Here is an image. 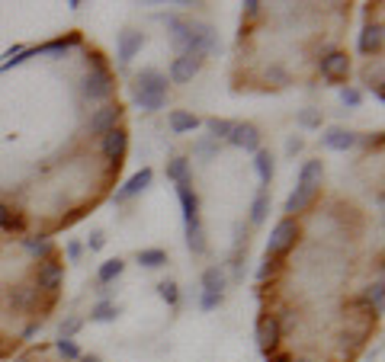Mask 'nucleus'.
<instances>
[{
	"mask_svg": "<svg viewBox=\"0 0 385 362\" xmlns=\"http://www.w3.org/2000/svg\"><path fill=\"white\" fill-rule=\"evenodd\" d=\"M270 215V196L267 193H257L254 206H250V225H263Z\"/></svg>",
	"mask_w": 385,
	"mask_h": 362,
	"instance_id": "nucleus-27",
	"label": "nucleus"
},
{
	"mask_svg": "<svg viewBox=\"0 0 385 362\" xmlns=\"http://www.w3.org/2000/svg\"><path fill=\"white\" fill-rule=\"evenodd\" d=\"M372 97H376L379 100V103H382V100H385V90H382V78H376V80H372Z\"/></svg>",
	"mask_w": 385,
	"mask_h": 362,
	"instance_id": "nucleus-44",
	"label": "nucleus"
},
{
	"mask_svg": "<svg viewBox=\"0 0 385 362\" xmlns=\"http://www.w3.org/2000/svg\"><path fill=\"white\" fill-rule=\"evenodd\" d=\"M158 295L164 298V302H167V304H170V308H173V304L180 302V289H177V282H170V279H164V282L158 285Z\"/></svg>",
	"mask_w": 385,
	"mask_h": 362,
	"instance_id": "nucleus-32",
	"label": "nucleus"
},
{
	"mask_svg": "<svg viewBox=\"0 0 385 362\" xmlns=\"http://www.w3.org/2000/svg\"><path fill=\"white\" fill-rule=\"evenodd\" d=\"M382 26L379 23H369V26H363V33H359V42H356V48H359V55H366V58H372V55H379L382 52Z\"/></svg>",
	"mask_w": 385,
	"mask_h": 362,
	"instance_id": "nucleus-12",
	"label": "nucleus"
},
{
	"mask_svg": "<svg viewBox=\"0 0 385 362\" xmlns=\"http://www.w3.org/2000/svg\"><path fill=\"white\" fill-rule=\"evenodd\" d=\"M151 176H154V174H151V167H141L135 176H128V183H122V186L115 189V196H113V199H115V202H128V199H132V196H138L141 189H148V186H151Z\"/></svg>",
	"mask_w": 385,
	"mask_h": 362,
	"instance_id": "nucleus-11",
	"label": "nucleus"
},
{
	"mask_svg": "<svg viewBox=\"0 0 385 362\" xmlns=\"http://www.w3.org/2000/svg\"><path fill=\"white\" fill-rule=\"evenodd\" d=\"M138 263L148 266V270H158V266L167 263V250H160V247H151V250H138Z\"/></svg>",
	"mask_w": 385,
	"mask_h": 362,
	"instance_id": "nucleus-28",
	"label": "nucleus"
},
{
	"mask_svg": "<svg viewBox=\"0 0 385 362\" xmlns=\"http://www.w3.org/2000/svg\"><path fill=\"white\" fill-rule=\"evenodd\" d=\"M273 270H276V260H270V257H267V263H263L260 270H257V279H260V282H263V279H267V276H273Z\"/></svg>",
	"mask_w": 385,
	"mask_h": 362,
	"instance_id": "nucleus-41",
	"label": "nucleus"
},
{
	"mask_svg": "<svg viewBox=\"0 0 385 362\" xmlns=\"http://www.w3.org/2000/svg\"><path fill=\"white\" fill-rule=\"evenodd\" d=\"M202 292H225V270L222 266H209L202 272Z\"/></svg>",
	"mask_w": 385,
	"mask_h": 362,
	"instance_id": "nucleus-26",
	"label": "nucleus"
},
{
	"mask_svg": "<svg viewBox=\"0 0 385 362\" xmlns=\"http://www.w3.org/2000/svg\"><path fill=\"white\" fill-rule=\"evenodd\" d=\"M318 199V186H295L292 193H289V199H286V212H289V218H295L299 212H305L312 202Z\"/></svg>",
	"mask_w": 385,
	"mask_h": 362,
	"instance_id": "nucleus-13",
	"label": "nucleus"
},
{
	"mask_svg": "<svg viewBox=\"0 0 385 362\" xmlns=\"http://www.w3.org/2000/svg\"><path fill=\"white\" fill-rule=\"evenodd\" d=\"M93 58V68L87 71V78L81 80V90H83V97L87 100H106L109 93H113V74L103 68V61H100V55H90Z\"/></svg>",
	"mask_w": 385,
	"mask_h": 362,
	"instance_id": "nucleus-3",
	"label": "nucleus"
},
{
	"mask_svg": "<svg viewBox=\"0 0 385 362\" xmlns=\"http://www.w3.org/2000/svg\"><path fill=\"white\" fill-rule=\"evenodd\" d=\"M87 247H90V250H103V247H106V238H103V234L100 231H93V234H90V240H87Z\"/></svg>",
	"mask_w": 385,
	"mask_h": 362,
	"instance_id": "nucleus-39",
	"label": "nucleus"
},
{
	"mask_svg": "<svg viewBox=\"0 0 385 362\" xmlns=\"http://www.w3.org/2000/svg\"><path fill=\"white\" fill-rule=\"evenodd\" d=\"M321 68V78L331 80V84H344L346 74H350V58H346V52H327L324 58L318 61Z\"/></svg>",
	"mask_w": 385,
	"mask_h": 362,
	"instance_id": "nucleus-5",
	"label": "nucleus"
},
{
	"mask_svg": "<svg viewBox=\"0 0 385 362\" xmlns=\"http://www.w3.org/2000/svg\"><path fill=\"white\" fill-rule=\"evenodd\" d=\"M279 336H282V324L276 321L273 314H267V317H260V321H257L254 340H257V349H260L263 356L276 353V346H279Z\"/></svg>",
	"mask_w": 385,
	"mask_h": 362,
	"instance_id": "nucleus-4",
	"label": "nucleus"
},
{
	"mask_svg": "<svg viewBox=\"0 0 385 362\" xmlns=\"http://www.w3.org/2000/svg\"><path fill=\"white\" fill-rule=\"evenodd\" d=\"M321 180H324V164H321V161L302 164V170H299V186H321Z\"/></svg>",
	"mask_w": 385,
	"mask_h": 362,
	"instance_id": "nucleus-19",
	"label": "nucleus"
},
{
	"mask_svg": "<svg viewBox=\"0 0 385 362\" xmlns=\"http://www.w3.org/2000/svg\"><path fill=\"white\" fill-rule=\"evenodd\" d=\"M231 125H235V122H228V119H205V129H209L212 142H218V138H228Z\"/></svg>",
	"mask_w": 385,
	"mask_h": 362,
	"instance_id": "nucleus-31",
	"label": "nucleus"
},
{
	"mask_svg": "<svg viewBox=\"0 0 385 362\" xmlns=\"http://www.w3.org/2000/svg\"><path fill=\"white\" fill-rule=\"evenodd\" d=\"M141 46H145V36H141V33H132V29H128V33L119 36V48H115V58H119L122 65H128V61H132L135 55L141 52Z\"/></svg>",
	"mask_w": 385,
	"mask_h": 362,
	"instance_id": "nucleus-16",
	"label": "nucleus"
},
{
	"mask_svg": "<svg viewBox=\"0 0 385 362\" xmlns=\"http://www.w3.org/2000/svg\"><path fill=\"white\" fill-rule=\"evenodd\" d=\"M81 362H100V359H96V356H83Z\"/></svg>",
	"mask_w": 385,
	"mask_h": 362,
	"instance_id": "nucleus-46",
	"label": "nucleus"
},
{
	"mask_svg": "<svg viewBox=\"0 0 385 362\" xmlns=\"http://www.w3.org/2000/svg\"><path fill=\"white\" fill-rule=\"evenodd\" d=\"M359 100H363V93H359L356 87H344V90H340V103L350 106V110H356Z\"/></svg>",
	"mask_w": 385,
	"mask_h": 362,
	"instance_id": "nucleus-37",
	"label": "nucleus"
},
{
	"mask_svg": "<svg viewBox=\"0 0 385 362\" xmlns=\"http://www.w3.org/2000/svg\"><path fill=\"white\" fill-rule=\"evenodd\" d=\"M167 180L190 183V161H186V157H173V161H167Z\"/></svg>",
	"mask_w": 385,
	"mask_h": 362,
	"instance_id": "nucleus-25",
	"label": "nucleus"
},
{
	"mask_svg": "<svg viewBox=\"0 0 385 362\" xmlns=\"http://www.w3.org/2000/svg\"><path fill=\"white\" fill-rule=\"evenodd\" d=\"M77 330H81V317H68V321L58 327V340H71Z\"/></svg>",
	"mask_w": 385,
	"mask_h": 362,
	"instance_id": "nucleus-36",
	"label": "nucleus"
},
{
	"mask_svg": "<svg viewBox=\"0 0 385 362\" xmlns=\"http://www.w3.org/2000/svg\"><path fill=\"white\" fill-rule=\"evenodd\" d=\"M202 61H205L202 55H180V58H173V65H170V84H190V80L199 74Z\"/></svg>",
	"mask_w": 385,
	"mask_h": 362,
	"instance_id": "nucleus-9",
	"label": "nucleus"
},
{
	"mask_svg": "<svg viewBox=\"0 0 385 362\" xmlns=\"http://www.w3.org/2000/svg\"><path fill=\"white\" fill-rule=\"evenodd\" d=\"M55 349L61 359H81V349H77L74 340H55Z\"/></svg>",
	"mask_w": 385,
	"mask_h": 362,
	"instance_id": "nucleus-33",
	"label": "nucleus"
},
{
	"mask_svg": "<svg viewBox=\"0 0 385 362\" xmlns=\"http://www.w3.org/2000/svg\"><path fill=\"white\" fill-rule=\"evenodd\" d=\"M302 148H305V142H302V138H289L286 151H289V154H292V157H295V154H299V151H302Z\"/></svg>",
	"mask_w": 385,
	"mask_h": 362,
	"instance_id": "nucleus-43",
	"label": "nucleus"
},
{
	"mask_svg": "<svg viewBox=\"0 0 385 362\" xmlns=\"http://www.w3.org/2000/svg\"><path fill=\"white\" fill-rule=\"evenodd\" d=\"M115 314H119V308H115L113 302H100L93 311H90V321H100V324H109L115 321Z\"/></svg>",
	"mask_w": 385,
	"mask_h": 362,
	"instance_id": "nucleus-30",
	"label": "nucleus"
},
{
	"mask_svg": "<svg viewBox=\"0 0 385 362\" xmlns=\"http://www.w3.org/2000/svg\"><path fill=\"white\" fill-rule=\"evenodd\" d=\"M119 119H122V106L119 103H109L103 110H96L90 116V135H106V132L119 129Z\"/></svg>",
	"mask_w": 385,
	"mask_h": 362,
	"instance_id": "nucleus-8",
	"label": "nucleus"
},
{
	"mask_svg": "<svg viewBox=\"0 0 385 362\" xmlns=\"http://www.w3.org/2000/svg\"><path fill=\"white\" fill-rule=\"evenodd\" d=\"M299 125L302 129H321V112L318 110H302L299 112Z\"/></svg>",
	"mask_w": 385,
	"mask_h": 362,
	"instance_id": "nucleus-34",
	"label": "nucleus"
},
{
	"mask_svg": "<svg viewBox=\"0 0 385 362\" xmlns=\"http://www.w3.org/2000/svg\"><path fill=\"white\" fill-rule=\"evenodd\" d=\"M292 362H312V359H292Z\"/></svg>",
	"mask_w": 385,
	"mask_h": 362,
	"instance_id": "nucleus-47",
	"label": "nucleus"
},
{
	"mask_svg": "<svg viewBox=\"0 0 385 362\" xmlns=\"http://www.w3.org/2000/svg\"><path fill=\"white\" fill-rule=\"evenodd\" d=\"M302 238V228H299V221L295 218H282L279 225L270 231V240H267V257L270 260H279V257H286L289 250L295 247V240Z\"/></svg>",
	"mask_w": 385,
	"mask_h": 362,
	"instance_id": "nucleus-2",
	"label": "nucleus"
},
{
	"mask_svg": "<svg viewBox=\"0 0 385 362\" xmlns=\"http://www.w3.org/2000/svg\"><path fill=\"white\" fill-rule=\"evenodd\" d=\"M363 302L369 304L376 314H382V308H385V285H382V279H376V282L366 289V295H363Z\"/></svg>",
	"mask_w": 385,
	"mask_h": 362,
	"instance_id": "nucleus-23",
	"label": "nucleus"
},
{
	"mask_svg": "<svg viewBox=\"0 0 385 362\" xmlns=\"http://www.w3.org/2000/svg\"><path fill=\"white\" fill-rule=\"evenodd\" d=\"M135 103H138V110H145V112L164 110V103H167V78L158 71V68H145V71L138 74Z\"/></svg>",
	"mask_w": 385,
	"mask_h": 362,
	"instance_id": "nucleus-1",
	"label": "nucleus"
},
{
	"mask_svg": "<svg viewBox=\"0 0 385 362\" xmlns=\"http://www.w3.org/2000/svg\"><path fill=\"white\" fill-rule=\"evenodd\" d=\"M167 125H170L173 135H186V132L199 129V116H192V112H186V110H173L170 119H167Z\"/></svg>",
	"mask_w": 385,
	"mask_h": 362,
	"instance_id": "nucleus-17",
	"label": "nucleus"
},
{
	"mask_svg": "<svg viewBox=\"0 0 385 362\" xmlns=\"http://www.w3.org/2000/svg\"><path fill=\"white\" fill-rule=\"evenodd\" d=\"M260 7H263V4H257V0H244V16H247V20H254V16L260 14Z\"/></svg>",
	"mask_w": 385,
	"mask_h": 362,
	"instance_id": "nucleus-40",
	"label": "nucleus"
},
{
	"mask_svg": "<svg viewBox=\"0 0 385 362\" xmlns=\"http://www.w3.org/2000/svg\"><path fill=\"white\" fill-rule=\"evenodd\" d=\"M356 142H359V138L353 135V132L340 129V125H334V129H327L324 135H321V144H324L327 151H350Z\"/></svg>",
	"mask_w": 385,
	"mask_h": 362,
	"instance_id": "nucleus-15",
	"label": "nucleus"
},
{
	"mask_svg": "<svg viewBox=\"0 0 385 362\" xmlns=\"http://www.w3.org/2000/svg\"><path fill=\"white\" fill-rule=\"evenodd\" d=\"M74 46H81V33H71V36H64V39H51V42H45V46H36V52L58 58V55H64L68 48H74Z\"/></svg>",
	"mask_w": 385,
	"mask_h": 362,
	"instance_id": "nucleus-18",
	"label": "nucleus"
},
{
	"mask_svg": "<svg viewBox=\"0 0 385 362\" xmlns=\"http://www.w3.org/2000/svg\"><path fill=\"white\" fill-rule=\"evenodd\" d=\"M177 196L183 206V221L186 225H199V196L190 183H177Z\"/></svg>",
	"mask_w": 385,
	"mask_h": 362,
	"instance_id": "nucleus-14",
	"label": "nucleus"
},
{
	"mask_svg": "<svg viewBox=\"0 0 385 362\" xmlns=\"http://www.w3.org/2000/svg\"><path fill=\"white\" fill-rule=\"evenodd\" d=\"M81 253H83V247L77 244V240H71V244H68V260H71V263H74V260H81Z\"/></svg>",
	"mask_w": 385,
	"mask_h": 362,
	"instance_id": "nucleus-42",
	"label": "nucleus"
},
{
	"mask_svg": "<svg viewBox=\"0 0 385 362\" xmlns=\"http://www.w3.org/2000/svg\"><path fill=\"white\" fill-rule=\"evenodd\" d=\"M225 292H202V298H199V308L202 311H215L218 304H222Z\"/></svg>",
	"mask_w": 385,
	"mask_h": 362,
	"instance_id": "nucleus-35",
	"label": "nucleus"
},
{
	"mask_svg": "<svg viewBox=\"0 0 385 362\" xmlns=\"http://www.w3.org/2000/svg\"><path fill=\"white\" fill-rule=\"evenodd\" d=\"M16 362H29V359H16Z\"/></svg>",
	"mask_w": 385,
	"mask_h": 362,
	"instance_id": "nucleus-48",
	"label": "nucleus"
},
{
	"mask_svg": "<svg viewBox=\"0 0 385 362\" xmlns=\"http://www.w3.org/2000/svg\"><path fill=\"white\" fill-rule=\"evenodd\" d=\"M192 151H196V157H202V161H212V157L218 154V142H199Z\"/></svg>",
	"mask_w": 385,
	"mask_h": 362,
	"instance_id": "nucleus-38",
	"label": "nucleus"
},
{
	"mask_svg": "<svg viewBox=\"0 0 385 362\" xmlns=\"http://www.w3.org/2000/svg\"><path fill=\"white\" fill-rule=\"evenodd\" d=\"M254 167H257V176H260L263 186H270V180H273V154H270V151H257Z\"/></svg>",
	"mask_w": 385,
	"mask_h": 362,
	"instance_id": "nucleus-21",
	"label": "nucleus"
},
{
	"mask_svg": "<svg viewBox=\"0 0 385 362\" xmlns=\"http://www.w3.org/2000/svg\"><path fill=\"white\" fill-rule=\"evenodd\" d=\"M23 247L38 260H51V238L48 234H36V238H23Z\"/></svg>",
	"mask_w": 385,
	"mask_h": 362,
	"instance_id": "nucleus-20",
	"label": "nucleus"
},
{
	"mask_svg": "<svg viewBox=\"0 0 385 362\" xmlns=\"http://www.w3.org/2000/svg\"><path fill=\"white\" fill-rule=\"evenodd\" d=\"M125 148H128V135H125V129H113V132H106V135H103V142H100L103 157H106V161L113 164L115 170H119L122 157H125Z\"/></svg>",
	"mask_w": 385,
	"mask_h": 362,
	"instance_id": "nucleus-7",
	"label": "nucleus"
},
{
	"mask_svg": "<svg viewBox=\"0 0 385 362\" xmlns=\"http://www.w3.org/2000/svg\"><path fill=\"white\" fill-rule=\"evenodd\" d=\"M61 263H55V260H42L36 270V289L38 292H58V285H61Z\"/></svg>",
	"mask_w": 385,
	"mask_h": 362,
	"instance_id": "nucleus-10",
	"label": "nucleus"
},
{
	"mask_svg": "<svg viewBox=\"0 0 385 362\" xmlns=\"http://www.w3.org/2000/svg\"><path fill=\"white\" fill-rule=\"evenodd\" d=\"M267 362H292V356H286V353H270Z\"/></svg>",
	"mask_w": 385,
	"mask_h": 362,
	"instance_id": "nucleus-45",
	"label": "nucleus"
},
{
	"mask_svg": "<svg viewBox=\"0 0 385 362\" xmlns=\"http://www.w3.org/2000/svg\"><path fill=\"white\" fill-rule=\"evenodd\" d=\"M122 270H125V263H122L119 257H115V260H106V263L96 270V282H100V285H109L113 279L122 276Z\"/></svg>",
	"mask_w": 385,
	"mask_h": 362,
	"instance_id": "nucleus-22",
	"label": "nucleus"
},
{
	"mask_svg": "<svg viewBox=\"0 0 385 362\" xmlns=\"http://www.w3.org/2000/svg\"><path fill=\"white\" fill-rule=\"evenodd\" d=\"M0 231H23V218L13 215V208H6L0 202Z\"/></svg>",
	"mask_w": 385,
	"mask_h": 362,
	"instance_id": "nucleus-29",
	"label": "nucleus"
},
{
	"mask_svg": "<svg viewBox=\"0 0 385 362\" xmlns=\"http://www.w3.org/2000/svg\"><path fill=\"white\" fill-rule=\"evenodd\" d=\"M225 142L235 144V148H241V151L257 154V151H260V132H257V125H250V122H235Z\"/></svg>",
	"mask_w": 385,
	"mask_h": 362,
	"instance_id": "nucleus-6",
	"label": "nucleus"
},
{
	"mask_svg": "<svg viewBox=\"0 0 385 362\" xmlns=\"http://www.w3.org/2000/svg\"><path fill=\"white\" fill-rule=\"evenodd\" d=\"M186 247H190L196 257H202L205 253V231H202V225H186Z\"/></svg>",
	"mask_w": 385,
	"mask_h": 362,
	"instance_id": "nucleus-24",
	"label": "nucleus"
}]
</instances>
